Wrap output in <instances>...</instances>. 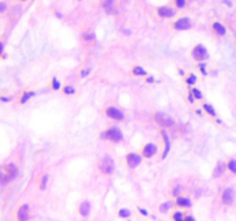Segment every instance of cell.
Returning <instances> with one entry per match:
<instances>
[{"label": "cell", "mask_w": 236, "mask_h": 221, "mask_svg": "<svg viewBox=\"0 0 236 221\" xmlns=\"http://www.w3.org/2000/svg\"><path fill=\"white\" fill-rule=\"evenodd\" d=\"M171 207H172V202H165L159 206V211L161 213H166V212H168V211L171 210Z\"/></svg>", "instance_id": "cell-21"}, {"label": "cell", "mask_w": 236, "mask_h": 221, "mask_svg": "<svg viewBox=\"0 0 236 221\" xmlns=\"http://www.w3.org/2000/svg\"><path fill=\"white\" fill-rule=\"evenodd\" d=\"M176 205L177 206H181V207H184V209H189V207H191V200L189 198H187V197H177L176 198Z\"/></svg>", "instance_id": "cell-15"}, {"label": "cell", "mask_w": 236, "mask_h": 221, "mask_svg": "<svg viewBox=\"0 0 236 221\" xmlns=\"http://www.w3.org/2000/svg\"><path fill=\"white\" fill-rule=\"evenodd\" d=\"M118 215L120 218L126 219V218H129L130 215H131V212H130V210H128V209H120V210L118 211Z\"/></svg>", "instance_id": "cell-22"}, {"label": "cell", "mask_w": 236, "mask_h": 221, "mask_svg": "<svg viewBox=\"0 0 236 221\" xmlns=\"http://www.w3.org/2000/svg\"><path fill=\"white\" fill-rule=\"evenodd\" d=\"M227 167H228V169L232 172V173L236 174V160L235 159H230V160L228 161V164H227Z\"/></svg>", "instance_id": "cell-24"}, {"label": "cell", "mask_w": 236, "mask_h": 221, "mask_svg": "<svg viewBox=\"0 0 236 221\" xmlns=\"http://www.w3.org/2000/svg\"><path fill=\"white\" fill-rule=\"evenodd\" d=\"M191 93L194 95V97H195V98H196V99H202V98H203L202 92L199 91L198 89H196V88L192 89V90H191Z\"/></svg>", "instance_id": "cell-26"}, {"label": "cell", "mask_w": 236, "mask_h": 221, "mask_svg": "<svg viewBox=\"0 0 236 221\" xmlns=\"http://www.w3.org/2000/svg\"><path fill=\"white\" fill-rule=\"evenodd\" d=\"M198 67H199V70L202 72L203 75H207V72H206V63H204V62H201V63L198 65Z\"/></svg>", "instance_id": "cell-31"}, {"label": "cell", "mask_w": 236, "mask_h": 221, "mask_svg": "<svg viewBox=\"0 0 236 221\" xmlns=\"http://www.w3.org/2000/svg\"><path fill=\"white\" fill-rule=\"evenodd\" d=\"M101 138L103 139H110L112 142H115V143H119L123 139V135L120 131L119 128L116 127H112L110 129H107L106 131H104L101 134Z\"/></svg>", "instance_id": "cell-2"}, {"label": "cell", "mask_w": 236, "mask_h": 221, "mask_svg": "<svg viewBox=\"0 0 236 221\" xmlns=\"http://www.w3.org/2000/svg\"><path fill=\"white\" fill-rule=\"evenodd\" d=\"M191 54H192V58H194V59L199 60V61L206 60V59L209 58V52H207V50L205 49V46L202 45V44L196 46L194 50L191 51Z\"/></svg>", "instance_id": "cell-5"}, {"label": "cell", "mask_w": 236, "mask_h": 221, "mask_svg": "<svg viewBox=\"0 0 236 221\" xmlns=\"http://www.w3.org/2000/svg\"><path fill=\"white\" fill-rule=\"evenodd\" d=\"M184 214L182 211H174L172 214V220L173 221H183L184 220Z\"/></svg>", "instance_id": "cell-19"}, {"label": "cell", "mask_w": 236, "mask_h": 221, "mask_svg": "<svg viewBox=\"0 0 236 221\" xmlns=\"http://www.w3.org/2000/svg\"><path fill=\"white\" fill-rule=\"evenodd\" d=\"M133 74L134 75H136V76H145V75H146V72H145L142 67L136 66V67L133 69Z\"/></svg>", "instance_id": "cell-23"}, {"label": "cell", "mask_w": 236, "mask_h": 221, "mask_svg": "<svg viewBox=\"0 0 236 221\" xmlns=\"http://www.w3.org/2000/svg\"><path fill=\"white\" fill-rule=\"evenodd\" d=\"M175 2H176V6L181 8L186 5V0H175Z\"/></svg>", "instance_id": "cell-34"}, {"label": "cell", "mask_w": 236, "mask_h": 221, "mask_svg": "<svg viewBox=\"0 0 236 221\" xmlns=\"http://www.w3.org/2000/svg\"><path fill=\"white\" fill-rule=\"evenodd\" d=\"M84 39H88V40L93 39V35H84Z\"/></svg>", "instance_id": "cell-39"}, {"label": "cell", "mask_w": 236, "mask_h": 221, "mask_svg": "<svg viewBox=\"0 0 236 221\" xmlns=\"http://www.w3.org/2000/svg\"><path fill=\"white\" fill-rule=\"evenodd\" d=\"M36 95V92L35 91H29V92H24L22 96V98H21V104H24V103H27L28 100L30 99V98H32L34 96Z\"/></svg>", "instance_id": "cell-20"}, {"label": "cell", "mask_w": 236, "mask_h": 221, "mask_svg": "<svg viewBox=\"0 0 236 221\" xmlns=\"http://www.w3.org/2000/svg\"><path fill=\"white\" fill-rule=\"evenodd\" d=\"M52 89H53V90H59V89H60V83H59V81H58L55 77L52 80Z\"/></svg>", "instance_id": "cell-30"}, {"label": "cell", "mask_w": 236, "mask_h": 221, "mask_svg": "<svg viewBox=\"0 0 236 221\" xmlns=\"http://www.w3.org/2000/svg\"><path fill=\"white\" fill-rule=\"evenodd\" d=\"M5 9H6V6H5L4 2H1V12H4Z\"/></svg>", "instance_id": "cell-42"}, {"label": "cell", "mask_w": 236, "mask_h": 221, "mask_svg": "<svg viewBox=\"0 0 236 221\" xmlns=\"http://www.w3.org/2000/svg\"><path fill=\"white\" fill-rule=\"evenodd\" d=\"M224 2H225V4L227 5V6H229V7H230V6H232V2H229L228 0H224Z\"/></svg>", "instance_id": "cell-41"}, {"label": "cell", "mask_w": 236, "mask_h": 221, "mask_svg": "<svg viewBox=\"0 0 236 221\" xmlns=\"http://www.w3.org/2000/svg\"><path fill=\"white\" fill-rule=\"evenodd\" d=\"M106 114L107 116H110L112 119H115V120H122L125 118V115L122 113L121 110H119L118 108L115 107H108L106 110Z\"/></svg>", "instance_id": "cell-11"}, {"label": "cell", "mask_w": 236, "mask_h": 221, "mask_svg": "<svg viewBox=\"0 0 236 221\" xmlns=\"http://www.w3.org/2000/svg\"><path fill=\"white\" fill-rule=\"evenodd\" d=\"M203 107H204V110H205L210 115H212V116L215 115V110H214V108L211 106V105H209V104H204V106Z\"/></svg>", "instance_id": "cell-25"}, {"label": "cell", "mask_w": 236, "mask_h": 221, "mask_svg": "<svg viewBox=\"0 0 236 221\" xmlns=\"http://www.w3.org/2000/svg\"><path fill=\"white\" fill-rule=\"evenodd\" d=\"M47 181H49V175L43 176L42 181H40V190H45L46 184H47Z\"/></svg>", "instance_id": "cell-27"}, {"label": "cell", "mask_w": 236, "mask_h": 221, "mask_svg": "<svg viewBox=\"0 0 236 221\" xmlns=\"http://www.w3.org/2000/svg\"><path fill=\"white\" fill-rule=\"evenodd\" d=\"M16 176H17V168H16L15 165L14 164L6 165V166H4L2 169H1L0 181H1L2 184H6V183L15 180Z\"/></svg>", "instance_id": "cell-1"}, {"label": "cell", "mask_w": 236, "mask_h": 221, "mask_svg": "<svg viewBox=\"0 0 236 221\" xmlns=\"http://www.w3.org/2000/svg\"><path fill=\"white\" fill-rule=\"evenodd\" d=\"M172 195H173L174 197H176V198H177V197H180V187H179V186H176V187L174 188L173 190H172Z\"/></svg>", "instance_id": "cell-32"}, {"label": "cell", "mask_w": 236, "mask_h": 221, "mask_svg": "<svg viewBox=\"0 0 236 221\" xmlns=\"http://www.w3.org/2000/svg\"><path fill=\"white\" fill-rule=\"evenodd\" d=\"M138 211H139V212H141L142 215H144V217H148V215H149V212H148V211H146V210H145V209H142V207H138Z\"/></svg>", "instance_id": "cell-35"}, {"label": "cell", "mask_w": 236, "mask_h": 221, "mask_svg": "<svg viewBox=\"0 0 236 221\" xmlns=\"http://www.w3.org/2000/svg\"><path fill=\"white\" fill-rule=\"evenodd\" d=\"M161 135H163V138H164V142H165V150H164V152H163L161 158H163V159H166V157L168 156L169 150H171V141H169V137H168V134L166 133V130H163V131H161Z\"/></svg>", "instance_id": "cell-12"}, {"label": "cell", "mask_w": 236, "mask_h": 221, "mask_svg": "<svg viewBox=\"0 0 236 221\" xmlns=\"http://www.w3.org/2000/svg\"><path fill=\"white\" fill-rule=\"evenodd\" d=\"M16 218L19 221H28L30 219V206L23 204L16 212Z\"/></svg>", "instance_id": "cell-6"}, {"label": "cell", "mask_w": 236, "mask_h": 221, "mask_svg": "<svg viewBox=\"0 0 236 221\" xmlns=\"http://www.w3.org/2000/svg\"><path fill=\"white\" fill-rule=\"evenodd\" d=\"M154 119H156L157 122L159 123L160 126L164 127V128H169V127L174 126V120L169 115L165 114V113L158 112V113L154 114Z\"/></svg>", "instance_id": "cell-4"}, {"label": "cell", "mask_w": 236, "mask_h": 221, "mask_svg": "<svg viewBox=\"0 0 236 221\" xmlns=\"http://www.w3.org/2000/svg\"><path fill=\"white\" fill-rule=\"evenodd\" d=\"M55 15H57L58 17H61V14H60V13H57V14H55Z\"/></svg>", "instance_id": "cell-44"}, {"label": "cell", "mask_w": 236, "mask_h": 221, "mask_svg": "<svg viewBox=\"0 0 236 221\" xmlns=\"http://www.w3.org/2000/svg\"><path fill=\"white\" fill-rule=\"evenodd\" d=\"M158 15L161 17H173L175 15V11L169 7H160L158 8Z\"/></svg>", "instance_id": "cell-13"}, {"label": "cell", "mask_w": 236, "mask_h": 221, "mask_svg": "<svg viewBox=\"0 0 236 221\" xmlns=\"http://www.w3.org/2000/svg\"><path fill=\"white\" fill-rule=\"evenodd\" d=\"M157 152H158V148L154 144H152V143H149V144L145 145L144 148H143V151H142L143 156L146 157V158H151Z\"/></svg>", "instance_id": "cell-10"}, {"label": "cell", "mask_w": 236, "mask_h": 221, "mask_svg": "<svg viewBox=\"0 0 236 221\" xmlns=\"http://www.w3.org/2000/svg\"><path fill=\"white\" fill-rule=\"evenodd\" d=\"M196 80H197V77H196V75H194V74H191L190 76L188 77L187 80H186V82H187L189 85H192V84L196 83Z\"/></svg>", "instance_id": "cell-28"}, {"label": "cell", "mask_w": 236, "mask_h": 221, "mask_svg": "<svg viewBox=\"0 0 236 221\" xmlns=\"http://www.w3.org/2000/svg\"><path fill=\"white\" fill-rule=\"evenodd\" d=\"M183 221H196V219H195L192 215L188 214V215H186V217H184V220H183Z\"/></svg>", "instance_id": "cell-36"}, {"label": "cell", "mask_w": 236, "mask_h": 221, "mask_svg": "<svg viewBox=\"0 0 236 221\" xmlns=\"http://www.w3.org/2000/svg\"><path fill=\"white\" fill-rule=\"evenodd\" d=\"M90 73H91V69H90V68L84 69V70H82V72H81V76H82V77H87L89 74H90Z\"/></svg>", "instance_id": "cell-33"}, {"label": "cell", "mask_w": 236, "mask_h": 221, "mask_svg": "<svg viewBox=\"0 0 236 221\" xmlns=\"http://www.w3.org/2000/svg\"><path fill=\"white\" fill-rule=\"evenodd\" d=\"M153 82H154V77L153 76L146 77V83H153Z\"/></svg>", "instance_id": "cell-38"}, {"label": "cell", "mask_w": 236, "mask_h": 221, "mask_svg": "<svg viewBox=\"0 0 236 221\" xmlns=\"http://www.w3.org/2000/svg\"><path fill=\"white\" fill-rule=\"evenodd\" d=\"M126 159H127V164H128V166H129L130 168H136L142 161L141 156L137 154V153H129V154L127 156Z\"/></svg>", "instance_id": "cell-8"}, {"label": "cell", "mask_w": 236, "mask_h": 221, "mask_svg": "<svg viewBox=\"0 0 236 221\" xmlns=\"http://www.w3.org/2000/svg\"><path fill=\"white\" fill-rule=\"evenodd\" d=\"M191 27V22L188 17H181L174 23V28L176 30H188Z\"/></svg>", "instance_id": "cell-9"}, {"label": "cell", "mask_w": 236, "mask_h": 221, "mask_svg": "<svg viewBox=\"0 0 236 221\" xmlns=\"http://www.w3.org/2000/svg\"><path fill=\"white\" fill-rule=\"evenodd\" d=\"M0 99L2 100V101H5V103H7V101H9V100H11V98H7V97H1Z\"/></svg>", "instance_id": "cell-40"}, {"label": "cell", "mask_w": 236, "mask_h": 221, "mask_svg": "<svg viewBox=\"0 0 236 221\" xmlns=\"http://www.w3.org/2000/svg\"><path fill=\"white\" fill-rule=\"evenodd\" d=\"M212 28H213V30L217 32L218 35H220V36H224V35L226 34V28L221 24V23H213V26H212Z\"/></svg>", "instance_id": "cell-18"}, {"label": "cell", "mask_w": 236, "mask_h": 221, "mask_svg": "<svg viewBox=\"0 0 236 221\" xmlns=\"http://www.w3.org/2000/svg\"><path fill=\"white\" fill-rule=\"evenodd\" d=\"M226 169V165L224 162H218V165L215 166V169L213 172V176L214 177H219L220 175L224 174V172Z\"/></svg>", "instance_id": "cell-16"}, {"label": "cell", "mask_w": 236, "mask_h": 221, "mask_svg": "<svg viewBox=\"0 0 236 221\" xmlns=\"http://www.w3.org/2000/svg\"><path fill=\"white\" fill-rule=\"evenodd\" d=\"M90 210H91V204L90 202L85 200L80 205V209H78V212H80L81 217H88L90 214Z\"/></svg>", "instance_id": "cell-14"}, {"label": "cell", "mask_w": 236, "mask_h": 221, "mask_svg": "<svg viewBox=\"0 0 236 221\" xmlns=\"http://www.w3.org/2000/svg\"><path fill=\"white\" fill-rule=\"evenodd\" d=\"M179 73H180V75H181V76H183V75H184V72H183L182 69H180Z\"/></svg>", "instance_id": "cell-43"}, {"label": "cell", "mask_w": 236, "mask_h": 221, "mask_svg": "<svg viewBox=\"0 0 236 221\" xmlns=\"http://www.w3.org/2000/svg\"><path fill=\"white\" fill-rule=\"evenodd\" d=\"M104 8L106 9V12L108 14L114 13V0H105L103 4Z\"/></svg>", "instance_id": "cell-17"}, {"label": "cell", "mask_w": 236, "mask_h": 221, "mask_svg": "<svg viewBox=\"0 0 236 221\" xmlns=\"http://www.w3.org/2000/svg\"><path fill=\"white\" fill-rule=\"evenodd\" d=\"M114 168H115L114 161H113V159L108 158V157L104 158L103 160L100 161V164H99V169H100V172L104 173V174H106V175L112 174V173L114 172Z\"/></svg>", "instance_id": "cell-3"}, {"label": "cell", "mask_w": 236, "mask_h": 221, "mask_svg": "<svg viewBox=\"0 0 236 221\" xmlns=\"http://www.w3.org/2000/svg\"><path fill=\"white\" fill-rule=\"evenodd\" d=\"M64 92H65L66 95H73L75 92V89L70 87V85H66L65 88H64Z\"/></svg>", "instance_id": "cell-29"}, {"label": "cell", "mask_w": 236, "mask_h": 221, "mask_svg": "<svg viewBox=\"0 0 236 221\" xmlns=\"http://www.w3.org/2000/svg\"><path fill=\"white\" fill-rule=\"evenodd\" d=\"M235 199V192L232 188H227L224 190L222 195H221V200L225 205H232L233 202Z\"/></svg>", "instance_id": "cell-7"}, {"label": "cell", "mask_w": 236, "mask_h": 221, "mask_svg": "<svg viewBox=\"0 0 236 221\" xmlns=\"http://www.w3.org/2000/svg\"><path fill=\"white\" fill-rule=\"evenodd\" d=\"M188 100H189V103H191V104L195 101V97H194V95H192L191 92L189 93V96H188Z\"/></svg>", "instance_id": "cell-37"}]
</instances>
